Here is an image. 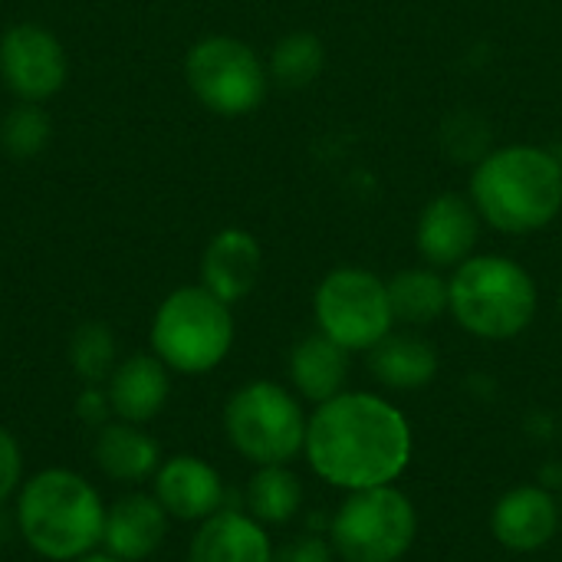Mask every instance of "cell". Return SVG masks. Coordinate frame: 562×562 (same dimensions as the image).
Wrapping results in <instances>:
<instances>
[{
    "label": "cell",
    "instance_id": "5b68a950",
    "mask_svg": "<svg viewBox=\"0 0 562 562\" xmlns=\"http://www.w3.org/2000/svg\"><path fill=\"white\" fill-rule=\"evenodd\" d=\"M151 352L178 375H207L234 349L231 303L217 300L207 286L171 290L151 319Z\"/></svg>",
    "mask_w": 562,
    "mask_h": 562
},
{
    "label": "cell",
    "instance_id": "2e32d148",
    "mask_svg": "<svg viewBox=\"0 0 562 562\" xmlns=\"http://www.w3.org/2000/svg\"><path fill=\"white\" fill-rule=\"evenodd\" d=\"M105 395L112 405V418L128 425L155 422L171 398V369L155 352H135L119 359L105 382Z\"/></svg>",
    "mask_w": 562,
    "mask_h": 562
},
{
    "label": "cell",
    "instance_id": "ffe728a7",
    "mask_svg": "<svg viewBox=\"0 0 562 562\" xmlns=\"http://www.w3.org/2000/svg\"><path fill=\"white\" fill-rule=\"evenodd\" d=\"M369 372L395 392H418L438 375V349L418 333H389L369 349Z\"/></svg>",
    "mask_w": 562,
    "mask_h": 562
},
{
    "label": "cell",
    "instance_id": "484cf974",
    "mask_svg": "<svg viewBox=\"0 0 562 562\" xmlns=\"http://www.w3.org/2000/svg\"><path fill=\"white\" fill-rule=\"evenodd\" d=\"M441 138H445V151L451 155V161H481L491 151L487 122L471 112L451 115V122L441 128Z\"/></svg>",
    "mask_w": 562,
    "mask_h": 562
},
{
    "label": "cell",
    "instance_id": "ac0fdd59",
    "mask_svg": "<svg viewBox=\"0 0 562 562\" xmlns=\"http://www.w3.org/2000/svg\"><path fill=\"white\" fill-rule=\"evenodd\" d=\"M92 461L99 474L109 477L112 484L135 487V484L151 481L165 458H161L158 441L145 431V425H128V422L112 418L109 425L95 431Z\"/></svg>",
    "mask_w": 562,
    "mask_h": 562
},
{
    "label": "cell",
    "instance_id": "7c38bea8",
    "mask_svg": "<svg viewBox=\"0 0 562 562\" xmlns=\"http://www.w3.org/2000/svg\"><path fill=\"white\" fill-rule=\"evenodd\" d=\"M151 494L175 524H204L224 510L227 487L214 464L198 454H171L151 477Z\"/></svg>",
    "mask_w": 562,
    "mask_h": 562
},
{
    "label": "cell",
    "instance_id": "9a60e30c",
    "mask_svg": "<svg viewBox=\"0 0 562 562\" xmlns=\"http://www.w3.org/2000/svg\"><path fill=\"white\" fill-rule=\"evenodd\" d=\"M263 273L260 240L244 227H224L211 237L201 257V286L224 303H240L254 293Z\"/></svg>",
    "mask_w": 562,
    "mask_h": 562
},
{
    "label": "cell",
    "instance_id": "83f0119b",
    "mask_svg": "<svg viewBox=\"0 0 562 562\" xmlns=\"http://www.w3.org/2000/svg\"><path fill=\"white\" fill-rule=\"evenodd\" d=\"M336 550L326 537L319 533H303L296 540H290L286 547L273 550V562H333Z\"/></svg>",
    "mask_w": 562,
    "mask_h": 562
},
{
    "label": "cell",
    "instance_id": "f546056e",
    "mask_svg": "<svg viewBox=\"0 0 562 562\" xmlns=\"http://www.w3.org/2000/svg\"><path fill=\"white\" fill-rule=\"evenodd\" d=\"M76 562H122V560H115L112 553H105V550H95V553H89V557H82V560H76Z\"/></svg>",
    "mask_w": 562,
    "mask_h": 562
},
{
    "label": "cell",
    "instance_id": "44dd1931",
    "mask_svg": "<svg viewBox=\"0 0 562 562\" xmlns=\"http://www.w3.org/2000/svg\"><path fill=\"white\" fill-rule=\"evenodd\" d=\"M385 283H389V303H392L395 323H405V326H431L445 313H451L448 277L441 270L428 267V263L405 267L395 277H389Z\"/></svg>",
    "mask_w": 562,
    "mask_h": 562
},
{
    "label": "cell",
    "instance_id": "52a82bcc",
    "mask_svg": "<svg viewBox=\"0 0 562 562\" xmlns=\"http://www.w3.org/2000/svg\"><path fill=\"white\" fill-rule=\"evenodd\" d=\"M184 79L194 99L224 119L250 115L270 92L267 59L237 36H204L184 56Z\"/></svg>",
    "mask_w": 562,
    "mask_h": 562
},
{
    "label": "cell",
    "instance_id": "7a4b0ae2",
    "mask_svg": "<svg viewBox=\"0 0 562 562\" xmlns=\"http://www.w3.org/2000/svg\"><path fill=\"white\" fill-rule=\"evenodd\" d=\"M484 227L507 237H530L562 214V168L557 151L530 142L497 145L474 161L468 178Z\"/></svg>",
    "mask_w": 562,
    "mask_h": 562
},
{
    "label": "cell",
    "instance_id": "30bf717a",
    "mask_svg": "<svg viewBox=\"0 0 562 562\" xmlns=\"http://www.w3.org/2000/svg\"><path fill=\"white\" fill-rule=\"evenodd\" d=\"M69 76L63 43L40 23H16L0 36V79L20 102L53 99Z\"/></svg>",
    "mask_w": 562,
    "mask_h": 562
},
{
    "label": "cell",
    "instance_id": "3957f363",
    "mask_svg": "<svg viewBox=\"0 0 562 562\" xmlns=\"http://www.w3.org/2000/svg\"><path fill=\"white\" fill-rule=\"evenodd\" d=\"M109 504L99 487L69 471L43 468L13 497V520L23 543L46 562H76L102 550Z\"/></svg>",
    "mask_w": 562,
    "mask_h": 562
},
{
    "label": "cell",
    "instance_id": "7402d4cb",
    "mask_svg": "<svg viewBox=\"0 0 562 562\" xmlns=\"http://www.w3.org/2000/svg\"><path fill=\"white\" fill-rule=\"evenodd\" d=\"M247 514L263 527H283L300 514L303 504V484L286 464H267L257 468L244 491Z\"/></svg>",
    "mask_w": 562,
    "mask_h": 562
},
{
    "label": "cell",
    "instance_id": "d4e9b609",
    "mask_svg": "<svg viewBox=\"0 0 562 562\" xmlns=\"http://www.w3.org/2000/svg\"><path fill=\"white\" fill-rule=\"evenodd\" d=\"M49 142V115L40 102H20L0 125V145L13 158H36Z\"/></svg>",
    "mask_w": 562,
    "mask_h": 562
},
{
    "label": "cell",
    "instance_id": "4316f807",
    "mask_svg": "<svg viewBox=\"0 0 562 562\" xmlns=\"http://www.w3.org/2000/svg\"><path fill=\"white\" fill-rule=\"evenodd\" d=\"M26 481V464H23V448L13 431L0 425V507L20 494Z\"/></svg>",
    "mask_w": 562,
    "mask_h": 562
},
{
    "label": "cell",
    "instance_id": "cb8c5ba5",
    "mask_svg": "<svg viewBox=\"0 0 562 562\" xmlns=\"http://www.w3.org/2000/svg\"><path fill=\"white\" fill-rule=\"evenodd\" d=\"M69 366L82 385H105L119 366V342L105 323H86L69 339Z\"/></svg>",
    "mask_w": 562,
    "mask_h": 562
},
{
    "label": "cell",
    "instance_id": "d6986e66",
    "mask_svg": "<svg viewBox=\"0 0 562 562\" xmlns=\"http://www.w3.org/2000/svg\"><path fill=\"white\" fill-rule=\"evenodd\" d=\"M349 356H352L349 349H342L319 329L303 336L290 349V362H286L293 392L313 405H323V402L342 395L346 379H349Z\"/></svg>",
    "mask_w": 562,
    "mask_h": 562
},
{
    "label": "cell",
    "instance_id": "8fae6325",
    "mask_svg": "<svg viewBox=\"0 0 562 562\" xmlns=\"http://www.w3.org/2000/svg\"><path fill=\"white\" fill-rule=\"evenodd\" d=\"M481 227L484 221L468 194L441 191L425 201L415 221V250L422 263L435 270H454L477 254Z\"/></svg>",
    "mask_w": 562,
    "mask_h": 562
},
{
    "label": "cell",
    "instance_id": "ba28073f",
    "mask_svg": "<svg viewBox=\"0 0 562 562\" xmlns=\"http://www.w3.org/2000/svg\"><path fill=\"white\" fill-rule=\"evenodd\" d=\"M313 319L323 336L339 342L349 352H369L379 346L392 329V303H389V283L356 263L333 267L313 293Z\"/></svg>",
    "mask_w": 562,
    "mask_h": 562
},
{
    "label": "cell",
    "instance_id": "1f68e13d",
    "mask_svg": "<svg viewBox=\"0 0 562 562\" xmlns=\"http://www.w3.org/2000/svg\"><path fill=\"white\" fill-rule=\"evenodd\" d=\"M557 303H560V313H562V286H560V300H557Z\"/></svg>",
    "mask_w": 562,
    "mask_h": 562
},
{
    "label": "cell",
    "instance_id": "8992f818",
    "mask_svg": "<svg viewBox=\"0 0 562 562\" xmlns=\"http://www.w3.org/2000/svg\"><path fill=\"white\" fill-rule=\"evenodd\" d=\"M306 425L300 398L270 379L240 385L224 405V435L254 468L290 464L306 445Z\"/></svg>",
    "mask_w": 562,
    "mask_h": 562
},
{
    "label": "cell",
    "instance_id": "5bb4252c",
    "mask_svg": "<svg viewBox=\"0 0 562 562\" xmlns=\"http://www.w3.org/2000/svg\"><path fill=\"white\" fill-rule=\"evenodd\" d=\"M168 514L148 491H128L105 510L102 550L122 562L151 560L168 537Z\"/></svg>",
    "mask_w": 562,
    "mask_h": 562
},
{
    "label": "cell",
    "instance_id": "e0dca14e",
    "mask_svg": "<svg viewBox=\"0 0 562 562\" xmlns=\"http://www.w3.org/2000/svg\"><path fill=\"white\" fill-rule=\"evenodd\" d=\"M188 562H273V543L267 527L247 510H221L198 524L191 537Z\"/></svg>",
    "mask_w": 562,
    "mask_h": 562
},
{
    "label": "cell",
    "instance_id": "f1b7e54d",
    "mask_svg": "<svg viewBox=\"0 0 562 562\" xmlns=\"http://www.w3.org/2000/svg\"><path fill=\"white\" fill-rule=\"evenodd\" d=\"M76 418L86 425V428H102L112 422V405H109V395H105V385H82V392L76 395Z\"/></svg>",
    "mask_w": 562,
    "mask_h": 562
},
{
    "label": "cell",
    "instance_id": "6da1fadb",
    "mask_svg": "<svg viewBox=\"0 0 562 562\" xmlns=\"http://www.w3.org/2000/svg\"><path fill=\"white\" fill-rule=\"evenodd\" d=\"M412 425L372 392H342L310 415L303 454L316 477L342 491L395 484L412 461Z\"/></svg>",
    "mask_w": 562,
    "mask_h": 562
},
{
    "label": "cell",
    "instance_id": "9c48e42d",
    "mask_svg": "<svg viewBox=\"0 0 562 562\" xmlns=\"http://www.w3.org/2000/svg\"><path fill=\"white\" fill-rule=\"evenodd\" d=\"M415 537V504L392 484L349 491L329 524V543L346 562H398Z\"/></svg>",
    "mask_w": 562,
    "mask_h": 562
},
{
    "label": "cell",
    "instance_id": "4fadbf2b",
    "mask_svg": "<svg viewBox=\"0 0 562 562\" xmlns=\"http://www.w3.org/2000/svg\"><path fill=\"white\" fill-rule=\"evenodd\" d=\"M491 530L504 550L537 553L550 547L560 530V504L543 484H520L497 501Z\"/></svg>",
    "mask_w": 562,
    "mask_h": 562
},
{
    "label": "cell",
    "instance_id": "277c9868",
    "mask_svg": "<svg viewBox=\"0 0 562 562\" xmlns=\"http://www.w3.org/2000/svg\"><path fill=\"white\" fill-rule=\"evenodd\" d=\"M451 316L484 342H507L537 319L540 293L533 273L507 254H474L448 277Z\"/></svg>",
    "mask_w": 562,
    "mask_h": 562
},
{
    "label": "cell",
    "instance_id": "4dcf8cb0",
    "mask_svg": "<svg viewBox=\"0 0 562 562\" xmlns=\"http://www.w3.org/2000/svg\"><path fill=\"white\" fill-rule=\"evenodd\" d=\"M557 158H560V168H562V145H560V151H557Z\"/></svg>",
    "mask_w": 562,
    "mask_h": 562
},
{
    "label": "cell",
    "instance_id": "603a6c76",
    "mask_svg": "<svg viewBox=\"0 0 562 562\" xmlns=\"http://www.w3.org/2000/svg\"><path fill=\"white\" fill-rule=\"evenodd\" d=\"M270 82L283 89H306L326 69V43L313 30H293L280 36L267 56Z\"/></svg>",
    "mask_w": 562,
    "mask_h": 562
}]
</instances>
